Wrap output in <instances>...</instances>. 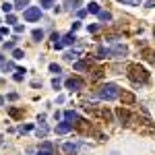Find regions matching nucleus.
Returning <instances> with one entry per match:
<instances>
[{"instance_id":"f257e3e1","label":"nucleus","mask_w":155,"mask_h":155,"mask_svg":"<svg viewBox=\"0 0 155 155\" xmlns=\"http://www.w3.org/2000/svg\"><path fill=\"white\" fill-rule=\"evenodd\" d=\"M97 97H99V99H106V101H112V99L120 97V89H118V85H114V83H106V85H101V87L97 89Z\"/></svg>"},{"instance_id":"f03ea898","label":"nucleus","mask_w":155,"mask_h":155,"mask_svg":"<svg viewBox=\"0 0 155 155\" xmlns=\"http://www.w3.org/2000/svg\"><path fill=\"white\" fill-rule=\"evenodd\" d=\"M128 77H130L132 83H137V81L145 83L149 74H147V71H145L143 66H139V64H130V66H128Z\"/></svg>"},{"instance_id":"7ed1b4c3","label":"nucleus","mask_w":155,"mask_h":155,"mask_svg":"<svg viewBox=\"0 0 155 155\" xmlns=\"http://www.w3.org/2000/svg\"><path fill=\"white\" fill-rule=\"evenodd\" d=\"M126 54H128V50L122 44H116L114 48H110V58H124Z\"/></svg>"},{"instance_id":"20e7f679","label":"nucleus","mask_w":155,"mask_h":155,"mask_svg":"<svg viewBox=\"0 0 155 155\" xmlns=\"http://www.w3.org/2000/svg\"><path fill=\"white\" fill-rule=\"evenodd\" d=\"M23 17L27 21H37V19L41 17V11H39V6H31V8H25Z\"/></svg>"},{"instance_id":"39448f33","label":"nucleus","mask_w":155,"mask_h":155,"mask_svg":"<svg viewBox=\"0 0 155 155\" xmlns=\"http://www.w3.org/2000/svg\"><path fill=\"white\" fill-rule=\"evenodd\" d=\"M66 89H71V91H79L81 87H83V81L81 79H77V77H71V79H66Z\"/></svg>"},{"instance_id":"423d86ee","label":"nucleus","mask_w":155,"mask_h":155,"mask_svg":"<svg viewBox=\"0 0 155 155\" xmlns=\"http://www.w3.org/2000/svg\"><path fill=\"white\" fill-rule=\"evenodd\" d=\"M39 151L46 153V155H52V153H54V145L48 143V141H44V143H39Z\"/></svg>"},{"instance_id":"0eeeda50","label":"nucleus","mask_w":155,"mask_h":155,"mask_svg":"<svg viewBox=\"0 0 155 155\" xmlns=\"http://www.w3.org/2000/svg\"><path fill=\"white\" fill-rule=\"evenodd\" d=\"M62 151H64L66 155H74L77 151H79V147H77L74 143H64L62 145Z\"/></svg>"},{"instance_id":"6e6552de","label":"nucleus","mask_w":155,"mask_h":155,"mask_svg":"<svg viewBox=\"0 0 155 155\" xmlns=\"http://www.w3.org/2000/svg\"><path fill=\"white\" fill-rule=\"evenodd\" d=\"M71 128H72L71 122H60L58 126H56V132H58V134H66V132L71 130Z\"/></svg>"},{"instance_id":"1a4fd4ad","label":"nucleus","mask_w":155,"mask_h":155,"mask_svg":"<svg viewBox=\"0 0 155 155\" xmlns=\"http://www.w3.org/2000/svg\"><path fill=\"white\" fill-rule=\"evenodd\" d=\"M116 116H118V120L122 122V124H128V118H130V116H128V112H126V110H122V107L116 110Z\"/></svg>"},{"instance_id":"9d476101","label":"nucleus","mask_w":155,"mask_h":155,"mask_svg":"<svg viewBox=\"0 0 155 155\" xmlns=\"http://www.w3.org/2000/svg\"><path fill=\"white\" fill-rule=\"evenodd\" d=\"M74 41H77L74 33H66V35L62 37V44H64V46H71V44H74Z\"/></svg>"},{"instance_id":"9b49d317","label":"nucleus","mask_w":155,"mask_h":155,"mask_svg":"<svg viewBox=\"0 0 155 155\" xmlns=\"http://www.w3.org/2000/svg\"><path fill=\"white\" fill-rule=\"evenodd\" d=\"M95 54H97V58H110V50L104 48V46H99Z\"/></svg>"},{"instance_id":"f8f14e48","label":"nucleus","mask_w":155,"mask_h":155,"mask_svg":"<svg viewBox=\"0 0 155 155\" xmlns=\"http://www.w3.org/2000/svg\"><path fill=\"white\" fill-rule=\"evenodd\" d=\"M64 118H66V122H74V120H79V116H77V112H72V110H68V112H64Z\"/></svg>"},{"instance_id":"ddd939ff","label":"nucleus","mask_w":155,"mask_h":155,"mask_svg":"<svg viewBox=\"0 0 155 155\" xmlns=\"http://www.w3.org/2000/svg\"><path fill=\"white\" fill-rule=\"evenodd\" d=\"M97 17H99V21H104V23H106V21H112V15H110L107 11H99Z\"/></svg>"},{"instance_id":"4468645a","label":"nucleus","mask_w":155,"mask_h":155,"mask_svg":"<svg viewBox=\"0 0 155 155\" xmlns=\"http://www.w3.org/2000/svg\"><path fill=\"white\" fill-rule=\"evenodd\" d=\"M25 68H17V72H15V77H12V79H15V81H23L25 79Z\"/></svg>"},{"instance_id":"2eb2a0df","label":"nucleus","mask_w":155,"mask_h":155,"mask_svg":"<svg viewBox=\"0 0 155 155\" xmlns=\"http://www.w3.org/2000/svg\"><path fill=\"white\" fill-rule=\"evenodd\" d=\"M79 4H81V0H66V8H71V11L79 8Z\"/></svg>"},{"instance_id":"dca6fc26","label":"nucleus","mask_w":155,"mask_h":155,"mask_svg":"<svg viewBox=\"0 0 155 155\" xmlns=\"http://www.w3.org/2000/svg\"><path fill=\"white\" fill-rule=\"evenodd\" d=\"M79 58V52H66L64 54V60H68V62H72V60Z\"/></svg>"},{"instance_id":"f3484780","label":"nucleus","mask_w":155,"mask_h":155,"mask_svg":"<svg viewBox=\"0 0 155 155\" xmlns=\"http://www.w3.org/2000/svg\"><path fill=\"white\" fill-rule=\"evenodd\" d=\"M122 101L124 104H134V95L132 93H122Z\"/></svg>"},{"instance_id":"a211bd4d","label":"nucleus","mask_w":155,"mask_h":155,"mask_svg":"<svg viewBox=\"0 0 155 155\" xmlns=\"http://www.w3.org/2000/svg\"><path fill=\"white\" fill-rule=\"evenodd\" d=\"M2 71H4V72L15 71V64H12V62H2Z\"/></svg>"},{"instance_id":"6ab92c4d","label":"nucleus","mask_w":155,"mask_h":155,"mask_svg":"<svg viewBox=\"0 0 155 155\" xmlns=\"http://www.w3.org/2000/svg\"><path fill=\"white\" fill-rule=\"evenodd\" d=\"M87 11H89V12H95V15H97V12H99V4H97V2H91V4L87 6Z\"/></svg>"},{"instance_id":"aec40b11","label":"nucleus","mask_w":155,"mask_h":155,"mask_svg":"<svg viewBox=\"0 0 155 155\" xmlns=\"http://www.w3.org/2000/svg\"><path fill=\"white\" fill-rule=\"evenodd\" d=\"M29 4V0H17V4H15V8H19V11H23L25 6Z\"/></svg>"},{"instance_id":"412c9836","label":"nucleus","mask_w":155,"mask_h":155,"mask_svg":"<svg viewBox=\"0 0 155 155\" xmlns=\"http://www.w3.org/2000/svg\"><path fill=\"white\" fill-rule=\"evenodd\" d=\"M41 37H44V31H41V29H33V39H35V41H39Z\"/></svg>"},{"instance_id":"4be33fe9","label":"nucleus","mask_w":155,"mask_h":155,"mask_svg":"<svg viewBox=\"0 0 155 155\" xmlns=\"http://www.w3.org/2000/svg\"><path fill=\"white\" fill-rule=\"evenodd\" d=\"M46 132H48V128H46V124L41 122V126L37 128V137H46Z\"/></svg>"},{"instance_id":"5701e85b","label":"nucleus","mask_w":155,"mask_h":155,"mask_svg":"<svg viewBox=\"0 0 155 155\" xmlns=\"http://www.w3.org/2000/svg\"><path fill=\"white\" fill-rule=\"evenodd\" d=\"M15 44H17V37L11 39V41H6V44H4V50H15Z\"/></svg>"},{"instance_id":"b1692460","label":"nucleus","mask_w":155,"mask_h":155,"mask_svg":"<svg viewBox=\"0 0 155 155\" xmlns=\"http://www.w3.org/2000/svg\"><path fill=\"white\" fill-rule=\"evenodd\" d=\"M31 128H33L31 124H23V126H19V132H21V134H25V132H29Z\"/></svg>"},{"instance_id":"393cba45","label":"nucleus","mask_w":155,"mask_h":155,"mask_svg":"<svg viewBox=\"0 0 155 155\" xmlns=\"http://www.w3.org/2000/svg\"><path fill=\"white\" fill-rule=\"evenodd\" d=\"M50 72H54V74H60V64H50Z\"/></svg>"},{"instance_id":"a878e982","label":"nucleus","mask_w":155,"mask_h":155,"mask_svg":"<svg viewBox=\"0 0 155 155\" xmlns=\"http://www.w3.org/2000/svg\"><path fill=\"white\" fill-rule=\"evenodd\" d=\"M120 2H124V4H130V6H139V4H141V0H120Z\"/></svg>"},{"instance_id":"bb28decb","label":"nucleus","mask_w":155,"mask_h":155,"mask_svg":"<svg viewBox=\"0 0 155 155\" xmlns=\"http://www.w3.org/2000/svg\"><path fill=\"white\" fill-rule=\"evenodd\" d=\"M52 87H54V89H60V77H54V79H52Z\"/></svg>"},{"instance_id":"cd10ccee","label":"nucleus","mask_w":155,"mask_h":155,"mask_svg":"<svg viewBox=\"0 0 155 155\" xmlns=\"http://www.w3.org/2000/svg\"><path fill=\"white\" fill-rule=\"evenodd\" d=\"M74 68H77V71H85L87 64H85V62H74Z\"/></svg>"},{"instance_id":"c85d7f7f","label":"nucleus","mask_w":155,"mask_h":155,"mask_svg":"<svg viewBox=\"0 0 155 155\" xmlns=\"http://www.w3.org/2000/svg\"><path fill=\"white\" fill-rule=\"evenodd\" d=\"M12 8H15V6H12V4H8V2H4V4H2V11H4V12H11Z\"/></svg>"},{"instance_id":"c756f323","label":"nucleus","mask_w":155,"mask_h":155,"mask_svg":"<svg viewBox=\"0 0 155 155\" xmlns=\"http://www.w3.org/2000/svg\"><path fill=\"white\" fill-rule=\"evenodd\" d=\"M52 4H54V0H41V6H44V8H50Z\"/></svg>"},{"instance_id":"7c9ffc66","label":"nucleus","mask_w":155,"mask_h":155,"mask_svg":"<svg viewBox=\"0 0 155 155\" xmlns=\"http://www.w3.org/2000/svg\"><path fill=\"white\" fill-rule=\"evenodd\" d=\"M6 23H17V19H15V15H8V17H6Z\"/></svg>"},{"instance_id":"2f4dec72","label":"nucleus","mask_w":155,"mask_h":155,"mask_svg":"<svg viewBox=\"0 0 155 155\" xmlns=\"http://www.w3.org/2000/svg\"><path fill=\"white\" fill-rule=\"evenodd\" d=\"M79 27H81V23H79V21H74V23H72V29H71V33H74V31H77Z\"/></svg>"},{"instance_id":"473e14b6","label":"nucleus","mask_w":155,"mask_h":155,"mask_svg":"<svg viewBox=\"0 0 155 155\" xmlns=\"http://www.w3.org/2000/svg\"><path fill=\"white\" fill-rule=\"evenodd\" d=\"M12 54H15V58H23V56H25V54H23V52H21V50H15Z\"/></svg>"},{"instance_id":"72a5a7b5","label":"nucleus","mask_w":155,"mask_h":155,"mask_svg":"<svg viewBox=\"0 0 155 155\" xmlns=\"http://www.w3.org/2000/svg\"><path fill=\"white\" fill-rule=\"evenodd\" d=\"M97 29H99V25H89V33H95Z\"/></svg>"},{"instance_id":"f704fd0d","label":"nucleus","mask_w":155,"mask_h":155,"mask_svg":"<svg viewBox=\"0 0 155 155\" xmlns=\"http://www.w3.org/2000/svg\"><path fill=\"white\" fill-rule=\"evenodd\" d=\"M145 6H147V8H153V6H155V0H147V2H145Z\"/></svg>"},{"instance_id":"c9c22d12","label":"nucleus","mask_w":155,"mask_h":155,"mask_svg":"<svg viewBox=\"0 0 155 155\" xmlns=\"http://www.w3.org/2000/svg\"><path fill=\"white\" fill-rule=\"evenodd\" d=\"M101 74H104V71H95V72H93V79H99Z\"/></svg>"},{"instance_id":"e433bc0d","label":"nucleus","mask_w":155,"mask_h":155,"mask_svg":"<svg viewBox=\"0 0 155 155\" xmlns=\"http://www.w3.org/2000/svg\"><path fill=\"white\" fill-rule=\"evenodd\" d=\"M2 104H4V99H2V97H0V106H2Z\"/></svg>"},{"instance_id":"4c0bfd02","label":"nucleus","mask_w":155,"mask_h":155,"mask_svg":"<svg viewBox=\"0 0 155 155\" xmlns=\"http://www.w3.org/2000/svg\"><path fill=\"white\" fill-rule=\"evenodd\" d=\"M151 62H155V54H153V58H151Z\"/></svg>"},{"instance_id":"58836bf2","label":"nucleus","mask_w":155,"mask_h":155,"mask_svg":"<svg viewBox=\"0 0 155 155\" xmlns=\"http://www.w3.org/2000/svg\"><path fill=\"white\" fill-rule=\"evenodd\" d=\"M0 62H4V60H2V54H0Z\"/></svg>"},{"instance_id":"ea45409f","label":"nucleus","mask_w":155,"mask_h":155,"mask_svg":"<svg viewBox=\"0 0 155 155\" xmlns=\"http://www.w3.org/2000/svg\"><path fill=\"white\" fill-rule=\"evenodd\" d=\"M153 37H155V29H153Z\"/></svg>"},{"instance_id":"a19ab883","label":"nucleus","mask_w":155,"mask_h":155,"mask_svg":"<svg viewBox=\"0 0 155 155\" xmlns=\"http://www.w3.org/2000/svg\"><path fill=\"white\" fill-rule=\"evenodd\" d=\"M112 155H118V153H112Z\"/></svg>"},{"instance_id":"79ce46f5","label":"nucleus","mask_w":155,"mask_h":155,"mask_svg":"<svg viewBox=\"0 0 155 155\" xmlns=\"http://www.w3.org/2000/svg\"><path fill=\"white\" fill-rule=\"evenodd\" d=\"M0 41H2V39H0Z\"/></svg>"}]
</instances>
